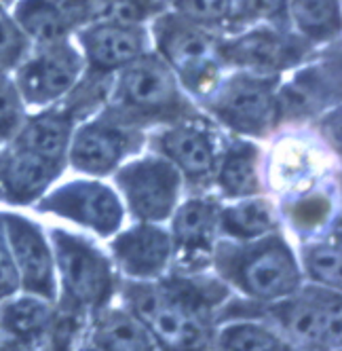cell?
<instances>
[{"label": "cell", "mask_w": 342, "mask_h": 351, "mask_svg": "<svg viewBox=\"0 0 342 351\" xmlns=\"http://www.w3.org/2000/svg\"><path fill=\"white\" fill-rule=\"evenodd\" d=\"M306 56V45L271 28H260L235 40L220 43V60L252 74H277L294 68Z\"/></svg>", "instance_id": "cell-11"}, {"label": "cell", "mask_w": 342, "mask_h": 351, "mask_svg": "<svg viewBox=\"0 0 342 351\" xmlns=\"http://www.w3.org/2000/svg\"><path fill=\"white\" fill-rule=\"evenodd\" d=\"M17 288H19V275H17L13 256L9 252L5 224H3V216H0V298L11 296Z\"/></svg>", "instance_id": "cell-33"}, {"label": "cell", "mask_w": 342, "mask_h": 351, "mask_svg": "<svg viewBox=\"0 0 342 351\" xmlns=\"http://www.w3.org/2000/svg\"><path fill=\"white\" fill-rule=\"evenodd\" d=\"M304 269L311 278L326 288L338 290L340 288V243L338 239L315 243L304 247L302 252Z\"/></svg>", "instance_id": "cell-27"}, {"label": "cell", "mask_w": 342, "mask_h": 351, "mask_svg": "<svg viewBox=\"0 0 342 351\" xmlns=\"http://www.w3.org/2000/svg\"><path fill=\"white\" fill-rule=\"evenodd\" d=\"M89 68L100 74L123 70L146 53V34L137 23L93 21L81 32Z\"/></svg>", "instance_id": "cell-14"}, {"label": "cell", "mask_w": 342, "mask_h": 351, "mask_svg": "<svg viewBox=\"0 0 342 351\" xmlns=\"http://www.w3.org/2000/svg\"><path fill=\"white\" fill-rule=\"evenodd\" d=\"M15 19L21 32L42 45L64 40L70 28L77 26L68 0H21Z\"/></svg>", "instance_id": "cell-20"}, {"label": "cell", "mask_w": 342, "mask_h": 351, "mask_svg": "<svg viewBox=\"0 0 342 351\" xmlns=\"http://www.w3.org/2000/svg\"><path fill=\"white\" fill-rule=\"evenodd\" d=\"M171 247V237L163 229L146 222L120 233L112 241V254L129 278L155 280L165 271Z\"/></svg>", "instance_id": "cell-15"}, {"label": "cell", "mask_w": 342, "mask_h": 351, "mask_svg": "<svg viewBox=\"0 0 342 351\" xmlns=\"http://www.w3.org/2000/svg\"><path fill=\"white\" fill-rule=\"evenodd\" d=\"M62 171L60 163L47 161L30 150L13 146L0 161V186L13 204H30L40 197Z\"/></svg>", "instance_id": "cell-17"}, {"label": "cell", "mask_w": 342, "mask_h": 351, "mask_svg": "<svg viewBox=\"0 0 342 351\" xmlns=\"http://www.w3.org/2000/svg\"><path fill=\"white\" fill-rule=\"evenodd\" d=\"M215 267L222 278L258 300H279L296 292L300 269L281 235H264L243 245H220Z\"/></svg>", "instance_id": "cell-2"}, {"label": "cell", "mask_w": 342, "mask_h": 351, "mask_svg": "<svg viewBox=\"0 0 342 351\" xmlns=\"http://www.w3.org/2000/svg\"><path fill=\"white\" fill-rule=\"evenodd\" d=\"M72 138V114L68 110H47L26 125H19V134L15 138L17 148L30 150V153L53 161L64 163Z\"/></svg>", "instance_id": "cell-19"}, {"label": "cell", "mask_w": 342, "mask_h": 351, "mask_svg": "<svg viewBox=\"0 0 342 351\" xmlns=\"http://www.w3.org/2000/svg\"><path fill=\"white\" fill-rule=\"evenodd\" d=\"M209 95V112L237 134L266 136L279 123L281 99L275 77L239 72Z\"/></svg>", "instance_id": "cell-5"}, {"label": "cell", "mask_w": 342, "mask_h": 351, "mask_svg": "<svg viewBox=\"0 0 342 351\" xmlns=\"http://www.w3.org/2000/svg\"><path fill=\"white\" fill-rule=\"evenodd\" d=\"M153 335L146 330V326L133 315L125 311H104L97 315L91 345L97 349H112V351H140L155 347Z\"/></svg>", "instance_id": "cell-21"}, {"label": "cell", "mask_w": 342, "mask_h": 351, "mask_svg": "<svg viewBox=\"0 0 342 351\" xmlns=\"http://www.w3.org/2000/svg\"><path fill=\"white\" fill-rule=\"evenodd\" d=\"M289 15L296 30L308 40H330L340 28L338 0H289Z\"/></svg>", "instance_id": "cell-25"}, {"label": "cell", "mask_w": 342, "mask_h": 351, "mask_svg": "<svg viewBox=\"0 0 342 351\" xmlns=\"http://www.w3.org/2000/svg\"><path fill=\"white\" fill-rule=\"evenodd\" d=\"M330 214V202L326 197H306L302 202H298L291 210V220L298 229L302 231H311V229H317L319 224L328 218Z\"/></svg>", "instance_id": "cell-31"}, {"label": "cell", "mask_w": 342, "mask_h": 351, "mask_svg": "<svg viewBox=\"0 0 342 351\" xmlns=\"http://www.w3.org/2000/svg\"><path fill=\"white\" fill-rule=\"evenodd\" d=\"M26 51V38L15 21L0 9V70L13 66Z\"/></svg>", "instance_id": "cell-30"}, {"label": "cell", "mask_w": 342, "mask_h": 351, "mask_svg": "<svg viewBox=\"0 0 342 351\" xmlns=\"http://www.w3.org/2000/svg\"><path fill=\"white\" fill-rule=\"evenodd\" d=\"M116 184L125 193L129 210L144 222H161L176 210L180 171L169 159L146 157L116 173Z\"/></svg>", "instance_id": "cell-8"}, {"label": "cell", "mask_w": 342, "mask_h": 351, "mask_svg": "<svg viewBox=\"0 0 342 351\" xmlns=\"http://www.w3.org/2000/svg\"><path fill=\"white\" fill-rule=\"evenodd\" d=\"M42 296L15 298L5 307H0V330L7 339L17 343H32L40 339L53 319V309L44 303Z\"/></svg>", "instance_id": "cell-22"}, {"label": "cell", "mask_w": 342, "mask_h": 351, "mask_svg": "<svg viewBox=\"0 0 342 351\" xmlns=\"http://www.w3.org/2000/svg\"><path fill=\"white\" fill-rule=\"evenodd\" d=\"M40 210L79 222L104 237L112 235L120 227L125 214L114 191L89 180L70 182L49 193L40 202Z\"/></svg>", "instance_id": "cell-9"}, {"label": "cell", "mask_w": 342, "mask_h": 351, "mask_svg": "<svg viewBox=\"0 0 342 351\" xmlns=\"http://www.w3.org/2000/svg\"><path fill=\"white\" fill-rule=\"evenodd\" d=\"M218 224L228 237L237 241H250L273 233L277 229V216L273 206L264 199H250V202L220 212Z\"/></svg>", "instance_id": "cell-24"}, {"label": "cell", "mask_w": 342, "mask_h": 351, "mask_svg": "<svg viewBox=\"0 0 342 351\" xmlns=\"http://www.w3.org/2000/svg\"><path fill=\"white\" fill-rule=\"evenodd\" d=\"M23 104L17 87L7 79V74L0 70V142L11 138L21 125Z\"/></svg>", "instance_id": "cell-28"}, {"label": "cell", "mask_w": 342, "mask_h": 351, "mask_svg": "<svg viewBox=\"0 0 342 351\" xmlns=\"http://www.w3.org/2000/svg\"><path fill=\"white\" fill-rule=\"evenodd\" d=\"M182 15L197 23H220L233 13V0H178Z\"/></svg>", "instance_id": "cell-29"}, {"label": "cell", "mask_w": 342, "mask_h": 351, "mask_svg": "<svg viewBox=\"0 0 342 351\" xmlns=\"http://www.w3.org/2000/svg\"><path fill=\"white\" fill-rule=\"evenodd\" d=\"M140 146V134L112 117L87 123L70 138V163L81 171L104 176Z\"/></svg>", "instance_id": "cell-12"}, {"label": "cell", "mask_w": 342, "mask_h": 351, "mask_svg": "<svg viewBox=\"0 0 342 351\" xmlns=\"http://www.w3.org/2000/svg\"><path fill=\"white\" fill-rule=\"evenodd\" d=\"M81 58L66 38L47 43L17 72V91L28 104H51L75 89L81 77Z\"/></svg>", "instance_id": "cell-10"}, {"label": "cell", "mask_w": 342, "mask_h": 351, "mask_svg": "<svg viewBox=\"0 0 342 351\" xmlns=\"http://www.w3.org/2000/svg\"><path fill=\"white\" fill-rule=\"evenodd\" d=\"M51 239L66 296L83 309H104L114 290L108 258L87 239L66 231H53Z\"/></svg>", "instance_id": "cell-6"}, {"label": "cell", "mask_w": 342, "mask_h": 351, "mask_svg": "<svg viewBox=\"0 0 342 351\" xmlns=\"http://www.w3.org/2000/svg\"><path fill=\"white\" fill-rule=\"evenodd\" d=\"M155 34L161 60L188 91L207 95L215 89L220 64H222L220 43L201 28V23L167 15L157 19Z\"/></svg>", "instance_id": "cell-4"}, {"label": "cell", "mask_w": 342, "mask_h": 351, "mask_svg": "<svg viewBox=\"0 0 342 351\" xmlns=\"http://www.w3.org/2000/svg\"><path fill=\"white\" fill-rule=\"evenodd\" d=\"M260 150L250 142L233 144L218 167V184L228 197H250L260 193Z\"/></svg>", "instance_id": "cell-23"}, {"label": "cell", "mask_w": 342, "mask_h": 351, "mask_svg": "<svg viewBox=\"0 0 342 351\" xmlns=\"http://www.w3.org/2000/svg\"><path fill=\"white\" fill-rule=\"evenodd\" d=\"M3 224L9 252L19 275V286H23V290L30 294L51 300L55 296L53 254L42 233L30 220L15 214L3 216Z\"/></svg>", "instance_id": "cell-13"}, {"label": "cell", "mask_w": 342, "mask_h": 351, "mask_svg": "<svg viewBox=\"0 0 342 351\" xmlns=\"http://www.w3.org/2000/svg\"><path fill=\"white\" fill-rule=\"evenodd\" d=\"M218 345L222 349H235V351H285L289 345L281 341L273 330L266 326L250 324V322H237L231 324L220 332Z\"/></svg>", "instance_id": "cell-26"}, {"label": "cell", "mask_w": 342, "mask_h": 351, "mask_svg": "<svg viewBox=\"0 0 342 351\" xmlns=\"http://www.w3.org/2000/svg\"><path fill=\"white\" fill-rule=\"evenodd\" d=\"M218 214V206L205 199H190L176 212L171 243L176 245L180 261L188 269H199L209 263Z\"/></svg>", "instance_id": "cell-16"}, {"label": "cell", "mask_w": 342, "mask_h": 351, "mask_svg": "<svg viewBox=\"0 0 342 351\" xmlns=\"http://www.w3.org/2000/svg\"><path fill=\"white\" fill-rule=\"evenodd\" d=\"M163 155L184 171L190 182H203L215 171V150L209 136L194 125H176L159 138Z\"/></svg>", "instance_id": "cell-18"}, {"label": "cell", "mask_w": 342, "mask_h": 351, "mask_svg": "<svg viewBox=\"0 0 342 351\" xmlns=\"http://www.w3.org/2000/svg\"><path fill=\"white\" fill-rule=\"evenodd\" d=\"M186 112L176 74L159 56H140L123 68L108 117L131 123L174 121Z\"/></svg>", "instance_id": "cell-3"}, {"label": "cell", "mask_w": 342, "mask_h": 351, "mask_svg": "<svg viewBox=\"0 0 342 351\" xmlns=\"http://www.w3.org/2000/svg\"><path fill=\"white\" fill-rule=\"evenodd\" d=\"M226 292L213 284L171 278L161 284L131 282L123 296L129 311L146 326L153 339L171 349L201 347L207 341L205 313Z\"/></svg>", "instance_id": "cell-1"}, {"label": "cell", "mask_w": 342, "mask_h": 351, "mask_svg": "<svg viewBox=\"0 0 342 351\" xmlns=\"http://www.w3.org/2000/svg\"><path fill=\"white\" fill-rule=\"evenodd\" d=\"M289 0H233V13L239 19H268L283 11Z\"/></svg>", "instance_id": "cell-32"}, {"label": "cell", "mask_w": 342, "mask_h": 351, "mask_svg": "<svg viewBox=\"0 0 342 351\" xmlns=\"http://www.w3.org/2000/svg\"><path fill=\"white\" fill-rule=\"evenodd\" d=\"M340 294L338 290L308 288L291 292L273 305L271 315L281 324V328L298 343L308 347H340Z\"/></svg>", "instance_id": "cell-7"}]
</instances>
